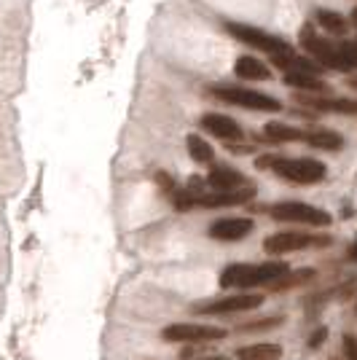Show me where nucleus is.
<instances>
[{"instance_id": "f257e3e1", "label": "nucleus", "mask_w": 357, "mask_h": 360, "mask_svg": "<svg viewBox=\"0 0 357 360\" xmlns=\"http://www.w3.org/2000/svg\"><path fill=\"white\" fill-rule=\"evenodd\" d=\"M255 167L258 169H271L274 175H280L283 180H290V183H298V186H312V183L325 180L327 175V167L320 159H309V156L293 159V156L266 153V156H258Z\"/></svg>"}, {"instance_id": "f03ea898", "label": "nucleus", "mask_w": 357, "mask_h": 360, "mask_svg": "<svg viewBox=\"0 0 357 360\" xmlns=\"http://www.w3.org/2000/svg\"><path fill=\"white\" fill-rule=\"evenodd\" d=\"M290 271L285 261H266V264H231L221 274V288H237V290H250L258 285H271Z\"/></svg>"}, {"instance_id": "7ed1b4c3", "label": "nucleus", "mask_w": 357, "mask_h": 360, "mask_svg": "<svg viewBox=\"0 0 357 360\" xmlns=\"http://www.w3.org/2000/svg\"><path fill=\"white\" fill-rule=\"evenodd\" d=\"M212 97L223 100V103H231L237 108H247V110H258V113H277L283 110V103L271 94H264V91H255L250 86H212Z\"/></svg>"}, {"instance_id": "20e7f679", "label": "nucleus", "mask_w": 357, "mask_h": 360, "mask_svg": "<svg viewBox=\"0 0 357 360\" xmlns=\"http://www.w3.org/2000/svg\"><path fill=\"white\" fill-rule=\"evenodd\" d=\"M268 215L274 221H285V224H304V226H330L333 215L323 207L314 205H304V202H277L268 207Z\"/></svg>"}, {"instance_id": "39448f33", "label": "nucleus", "mask_w": 357, "mask_h": 360, "mask_svg": "<svg viewBox=\"0 0 357 360\" xmlns=\"http://www.w3.org/2000/svg\"><path fill=\"white\" fill-rule=\"evenodd\" d=\"M301 44L306 49V54H309L323 70H325V68L327 70H339V73H346V70H349V65L344 62L342 51H339V44H330L325 38H320V35L314 32L312 25L301 30Z\"/></svg>"}, {"instance_id": "423d86ee", "label": "nucleus", "mask_w": 357, "mask_h": 360, "mask_svg": "<svg viewBox=\"0 0 357 360\" xmlns=\"http://www.w3.org/2000/svg\"><path fill=\"white\" fill-rule=\"evenodd\" d=\"M226 30L231 32L237 41L253 46L258 51H266L268 57H277V54H290L293 49L290 44H285L283 38L277 35H268V32L258 30V27H250V25H242V22H226Z\"/></svg>"}, {"instance_id": "0eeeda50", "label": "nucleus", "mask_w": 357, "mask_h": 360, "mask_svg": "<svg viewBox=\"0 0 357 360\" xmlns=\"http://www.w3.org/2000/svg\"><path fill=\"white\" fill-rule=\"evenodd\" d=\"M330 237H314L306 231H280V234H271L264 240V250L268 255H285V253H296V250H309V248H327Z\"/></svg>"}, {"instance_id": "6e6552de", "label": "nucleus", "mask_w": 357, "mask_h": 360, "mask_svg": "<svg viewBox=\"0 0 357 360\" xmlns=\"http://www.w3.org/2000/svg\"><path fill=\"white\" fill-rule=\"evenodd\" d=\"M164 342H175V345H205V342H221L226 339L223 328L205 326V323H172L162 330Z\"/></svg>"}, {"instance_id": "1a4fd4ad", "label": "nucleus", "mask_w": 357, "mask_h": 360, "mask_svg": "<svg viewBox=\"0 0 357 360\" xmlns=\"http://www.w3.org/2000/svg\"><path fill=\"white\" fill-rule=\"evenodd\" d=\"M264 304V296L258 293H237V296H223V299H212V301H199L191 307V312L196 315H237V312H250L258 309Z\"/></svg>"}, {"instance_id": "9d476101", "label": "nucleus", "mask_w": 357, "mask_h": 360, "mask_svg": "<svg viewBox=\"0 0 357 360\" xmlns=\"http://www.w3.org/2000/svg\"><path fill=\"white\" fill-rule=\"evenodd\" d=\"M194 205L202 207H234V205H245L255 196V186H245V188H234V191H215V194H199L191 191Z\"/></svg>"}, {"instance_id": "9b49d317", "label": "nucleus", "mask_w": 357, "mask_h": 360, "mask_svg": "<svg viewBox=\"0 0 357 360\" xmlns=\"http://www.w3.org/2000/svg\"><path fill=\"white\" fill-rule=\"evenodd\" d=\"M255 229L253 218H221L209 226V237L218 242H239Z\"/></svg>"}, {"instance_id": "f8f14e48", "label": "nucleus", "mask_w": 357, "mask_h": 360, "mask_svg": "<svg viewBox=\"0 0 357 360\" xmlns=\"http://www.w3.org/2000/svg\"><path fill=\"white\" fill-rule=\"evenodd\" d=\"M298 100L312 110H323V113H342V116H357V100H346V97H320V94H298Z\"/></svg>"}, {"instance_id": "ddd939ff", "label": "nucleus", "mask_w": 357, "mask_h": 360, "mask_svg": "<svg viewBox=\"0 0 357 360\" xmlns=\"http://www.w3.org/2000/svg\"><path fill=\"white\" fill-rule=\"evenodd\" d=\"M202 127L207 129L209 135L221 137L223 143H237L245 135L237 121L231 119V116H223V113H205L202 116Z\"/></svg>"}, {"instance_id": "4468645a", "label": "nucleus", "mask_w": 357, "mask_h": 360, "mask_svg": "<svg viewBox=\"0 0 357 360\" xmlns=\"http://www.w3.org/2000/svg\"><path fill=\"white\" fill-rule=\"evenodd\" d=\"M271 65H277L285 73H309V75H323V68L314 60H306V57H298V54H277L271 57Z\"/></svg>"}, {"instance_id": "2eb2a0df", "label": "nucleus", "mask_w": 357, "mask_h": 360, "mask_svg": "<svg viewBox=\"0 0 357 360\" xmlns=\"http://www.w3.org/2000/svg\"><path fill=\"white\" fill-rule=\"evenodd\" d=\"M207 183L215 188V191H234V188H239V186L245 183V178H242V172L234 169V167L215 165L212 167V172L207 175Z\"/></svg>"}, {"instance_id": "dca6fc26", "label": "nucleus", "mask_w": 357, "mask_h": 360, "mask_svg": "<svg viewBox=\"0 0 357 360\" xmlns=\"http://www.w3.org/2000/svg\"><path fill=\"white\" fill-rule=\"evenodd\" d=\"M304 143L317 150H330V153L344 148V137L333 129H304Z\"/></svg>"}, {"instance_id": "f3484780", "label": "nucleus", "mask_w": 357, "mask_h": 360, "mask_svg": "<svg viewBox=\"0 0 357 360\" xmlns=\"http://www.w3.org/2000/svg\"><path fill=\"white\" fill-rule=\"evenodd\" d=\"M234 73H237L242 81H268V78H271V68H268L266 62L258 60V57L245 54V57H239L237 65H234Z\"/></svg>"}, {"instance_id": "a211bd4d", "label": "nucleus", "mask_w": 357, "mask_h": 360, "mask_svg": "<svg viewBox=\"0 0 357 360\" xmlns=\"http://www.w3.org/2000/svg\"><path fill=\"white\" fill-rule=\"evenodd\" d=\"M285 84L298 89L301 94H320L325 97L327 84L320 78V75H309V73H285Z\"/></svg>"}, {"instance_id": "6ab92c4d", "label": "nucleus", "mask_w": 357, "mask_h": 360, "mask_svg": "<svg viewBox=\"0 0 357 360\" xmlns=\"http://www.w3.org/2000/svg\"><path fill=\"white\" fill-rule=\"evenodd\" d=\"M239 360H280L283 358V347L268 345V342H258L250 347H239L237 349Z\"/></svg>"}, {"instance_id": "aec40b11", "label": "nucleus", "mask_w": 357, "mask_h": 360, "mask_svg": "<svg viewBox=\"0 0 357 360\" xmlns=\"http://www.w3.org/2000/svg\"><path fill=\"white\" fill-rule=\"evenodd\" d=\"M264 137H266L268 143H298V140H304V129L268 121L266 127H264Z\"/></svg>"}, {"instance_id": "412c9836", "label": "nucleus", "mask_w": 357, "mask_h": 360, "mask_svg": "<svg viewBox=\"0 0 357 360\" xmlns=\"http://www.w3.org/2000/svg\"><path fill=\"white\" fill-rule=\"evenodd\" d=\"M317 25L327 30L330 35H344V32L349 30V22H346V16H342L339 11H327V8H320L317 11Z\"/></svg>"}, {"instance_id": "4be33fe9", "label": "nucleus", "mask_w": 357, "mask_h": 360, "mask_svg": "<svg viewBox=\"0 0 357 360\" xmlns=\"http://www.w3.org/2000/svg\"><path fill=\"white\" fill-rule=\"evenodd\" d=\"M309 280H314V269H296V271H287L285 277H280V280H274V283L268 285V290L280 293V290H287V288L304 285V283H309Z\"/></svg>"}, {"instance_id": "5701e85b", "label": "nucleus", "mask_w": 357, "mask_h": 360, "mask_svg": "<svg viewBox=\"0 0 357 360\" xmlns=\"http://www.w3.org/2000/svg\"><path fill=\"white\" fill-rule=\"evenodd\" d=\"M188 153H191V159L199 162V165H212V159H215V150L209 146L207 140L202 135H188Z\"/></svg>"}, {"instance_id": "b1692460", "label": "nucleus", "mask_w": 357, "mask_h": 360, "mask_svg": "<svg viewBox=\"0 0 357 360\" xmlns=\"http://www.w3.org/2000/svg\"><path fill=\"white\" fill-rule=\"evenodd\" d=\"M280 323H283V317H266V320H255V323H245V326H239V333H258V330L277 328Z\"/></svg>"}, {"instance_id": "393cba45", "label": "nucleus", "mask_w": 357, "mask_h": 360, "mask_svg": "<svg viewBox=\"0 0 357 360\" xmlns=\"http://www.w3.org/2000/svg\"><path fill=\"white\" fill-rule=\"evenodd\" d=\"M339 51H342L344 62L349 65V70H357V41H342Z\"/></svg>"}, {"instance_id": "a878e982", "label": "nucleus", "mask_w": 357, "mask_h": 360, "mask_svg": "<svg viewBox=\"0 0 357 360\" xmlns=\"http://www.w3.org/2000/svg\"><path fill=\"white\" fill-rule=\"evenodd\" d=\"M342 349H344L342 360H357V336L355 333H344Z\"/></svg>"}, {"instance_id": "bb28decb", "label": "nucleus", "mask_w": 357, "mask_h": 360, "mask_svg": "<svg viewBox=\"0 0 357 360\" xmlns=\"http://www.w3.org/2000/svg\"><path fill=\"white\" fill-rule=\"evenodd\" d=\"M325 339H327V328H325V326H320V328L309 336V347H312V349H317V347L325 345Z\"/></svg>"}, {"instance_id": "cd10ccee", "label": "nucleus", "mask_w": 357, "mask_h": 360, "mask_svg": "<svg viewBox=\"0 0 357 360\" xmlns=\"http://www.w3.org/2000/svg\"><path fill=\"white\" fill-rule=\"evenodd\" d=\"M349 258H352V261H357V242L352 245V250H349Z\"/></svg>"}, {"instance_id": "c85d7f7f", "label": "nucleus", "mask_w": 357, "mask_h": 360, "mask_svg": "<svg viewBox=\"0 0 357 360\" xmlns=\"http://www.w3.org/2000/svg\"><path fill=\"white\" fill-rule=\"evenodd\" d=\"M349 86H352V89L357 91V75H355V78H349Z\"/></svg>"}, {"instance_id": "c756f323", "label": "nucleus", "mask_w": 357, "mask_h": 360, "mask_svg": "<svg viewBox=\"0 0 357 360\" xmlns=\"http://www.w3.org/2000/svg\"><path fill=\"white\" fill-rule=\"evenodd\" d=\"M352 25L357 27V6H355V11H352Z\"/></svg>"}, {"instance_id": "7c9ffc66", "label": "nucleus", "mask_w": 357, "mask_h": 360, "mask_svg": "<svg viewBox=\"0 0 357 360\" xmlns=\"http://www.w3.org/2000/svg\"><path fill=\"white\" fill-rule=\"evenodd\" d=\"M199 360H228V358H199Z\"/></svg>"}]
</instances>
